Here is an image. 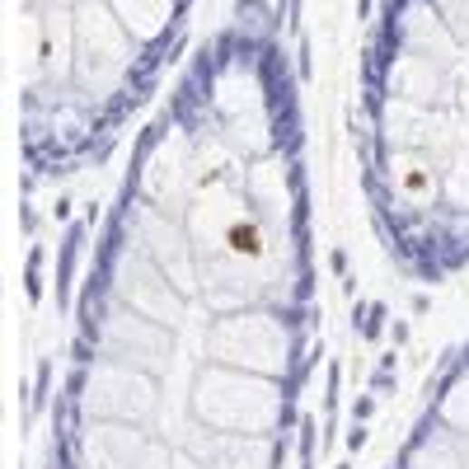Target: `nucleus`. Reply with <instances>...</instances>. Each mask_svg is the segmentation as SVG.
<instances>
[{
	"mask_svg": "<svg viewBox=\"0 0 469 469\" xmlns=\"http://www.w3.org/2000/svg\"><path fill=\"white\" fill-rule=\"evenodd\" d=\"M310 338L306 113L249 0L132 146L75 300L47 469H282Z\"/></svg>",
	"mask_w": 469,
	"mask_h": 469,
	"instance_id": "1",
	"label": "nucleus"
},
{
	"mask_svg": "<svg viewBox=\"0 0 469 469\" xmlns=\"http://www.w3.org/2000/svg\"><path fill=\"white\" fill-rule=\"evenodd\" d=\"M357 160L385 254L418 282L469 272V0H385Z\"/></svg>",
	"mask_w": 469,
	"mask_h": 469,
	"instance_id": "2",
	"label": "nucleus"
},
{
	"mask_svg": "<svg viewBox=\"0 0 469 469\" xmlns=\"http://www.w3.org/2000/svg\"><path fill=\"white\" fill-rule=\"evenodd\" d=\"M385 469H469V343L451 352Z\"/></svg>",
	"mask_w": 469,
	"mask_h": 469,
	"instance_id": "3",
	"label": "nucleus"
}]
</instances>
